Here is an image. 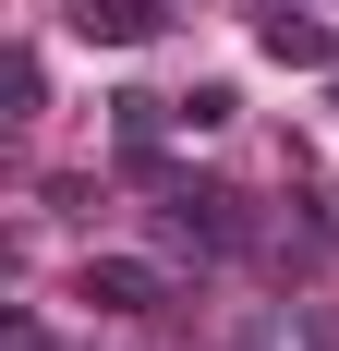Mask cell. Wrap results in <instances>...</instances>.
Returning <instances> with one entry per match:
<instances>
[{
  "label": "cell",
  "instance_id": "obj_1",
  "mask_svg": "<svg viewBox=\"0 0 339 351\" xmlns=\"http://www.w3.org/2000/svg\"><path fill=\"white\" fill-rule=\"evenodd\" d=\"M73 291H85L97 315H158V303H170V267H158V254H85Z\"/></svg>",
  "mask_w": 339,
  "mask_h": 351
},
{
  "label": "cell",
  "instance_id": "obj_2",
  "mask_svg": "<svg viewBox=\"0 0 339 351\" xmlns=\"http://www.w3.org/2000/svg\"><path fill=\"white\" fill-rule=\"evenodd\" d=\"M61 25L85 36V49H145V36L170 25V0H73Z\"/></svg>",
  "mask_w": 339,
  "mask_h": 351
},
{
  "label": "cell",
  "instance_id": "obj_3",
  "mask_svg": "<svg viewBox=\"0 0 339 351\" xmlns=\"http://www.w3.org/2000/svg\"><path fill=\"white\" fill-rule=\"evenodd\" d=\"M255 49H267V61H291V73H327L339 49H327V25H315L303 0H267V25H255Z\"/></svg>",
  "mask_w": 339,
  "mask_h": 351
},
{
  "label": "cell",
  "instance_id": "obj_4",
  "mask_svg": "<svg viewBox=\"0 0 339 351\" xmlns=\"http://www.w3.org/2000/svg\"><path fill=\"white\" fill-rule=\"evenodd\" d=\"M231 109H242L231 85H194V97H182V134H218V121H231Z\"/></svg>",
  "mask_w": 339,
  "mask_h": 351
},
{
  "label": "cell",
  "instance_id": "obj_5",
  "mask_svg": "<svg viewBox=\"0 0 339 351\" xmlns=\"http://www.w3.org/2000/svg\"><path fill=\"white\" fill-rule=\"evenodd\" d=\"M0 351H61V339H49L36 315H12V339H0Z\"/></svg>",
  "mask_w": 339,
  "mask_h": 351
},
{
  "label": "cell",
  "instance_id": "obj_6",
  "mask_svg": "<svg viewBox=\"0 0 339 351\" xmlns=\"http://www.w3.org/2000/svg\"><path fill=\"white\" fill-rule=\"evenodd\" d=\"M303 351H339V327H303Z\"/></svg>",
  "mask_w": 339,
  "mask_h": 351
},
{
  "label": "cell",
  "instance_id": "obj_7",
  "mask_svg": "<svg viewBox=\"0 0 339 351\" xmlns=\"http://www.w3.org/2000/svg\"><path fill=\"white\" fill-rule=\"evenodd\" d=\"M231 351H267V339H231Z\"/></svg>",
  "mask_w": 339,
  "mask_h": 351
}]
</instances>
